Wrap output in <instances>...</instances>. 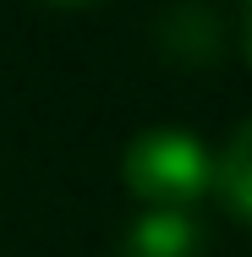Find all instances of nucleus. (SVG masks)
<instances>
[{
	"label": "nucleus",
	"mask_w": 252,
	"mask_h": 257,
	"mask_svg": "<svg viewBox=\"0 0 252 257\" xmlns=\"http://www.w3.org/2000/svg\"><path fill=\"white\" fill-rule=\"evenodd\" d=\"M121 181L143 208L192 213V203L214 192V148L187 126H148L126 143Z\"/></svg>",
	"instance_id": "f257e3e1"
},
{
	"label": "nucleus",
	"mask_w": 252,
	"mask_h": 257,
	"mask_svg": "<svg viewBox=\"0 0 252 257\" xmlns=\"http://www.w3.org/2000/svg\"><path fill=\"white\" fill-rule=\"evenodd\" d=\"M214 192L236 219L252 224V120H241L230 143L214 154Z\"/></svg>",
	"instance_id": "7ed1b4c3"
},
{
	"label": "nucleus",
	"mask_w": 252,
	"mask_h": 257,
	"mask_svg": "<svg viewBox=\"0 0 252 257\" xmlns=\"http://www.w3.org/2000/svg\"><path fill=\"white\" fill-rule=\"evenodd\" d=\"M39 6H55V11H77V6H94V0H39Z\"/></svg>",
	"instance_id": "423d86ee"
},
{
	"label": "nucleus",
	"mask_w": 252,
	"mask_h": 257,
	"mask_svg": "<svg viewBox=\"0 0 252 257\" xmlns=\"http://www.w3.org/2000/svg\"><path fill=\"white\" fill-rule=\"evenodd\" d=\"M159 39H164V50L176 55V60H208L214 44H219V22H214V11L198 6V0H181V6H170L164 11V22H159Z\"/></svg>",
	"instance_id": "20e7f679"
},
{
	"label": "nucleus",
	"mask_w": 252,
	"mask_h": 257,
	"mask_svg": "<svg viewBox=\"0 0 252 257\" xmlns=\"http://www.w3.org/2000/svg\"><path fill=\"white\" fill-rule=\"evenodd\" d=\"M241 44H247V60H252V0H241Z\"/></svg>",
	"instance_id": "39448f33"
},
{
	"label": "nucleus",
	"mask_w": 252,
	"mask_h": 257,
	"mask_svg": "<svg viewBox=\"0 0 252 257\" xmlns=\"http://www.w3.org/2000/svg\"><path fill=\"white\" fill-rule=\"evenodd\" d=\"M121 257H208V235L192 213L176 208H148L143 219L126 224Z\"/></svg>",
	"instance_id": "f03ea898"
}]
</instances>
